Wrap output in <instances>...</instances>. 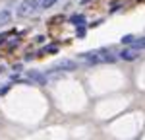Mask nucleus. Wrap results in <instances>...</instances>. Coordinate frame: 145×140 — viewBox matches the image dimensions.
Masks as SVG:
<instances>
[{
	"label": "nucleus",
	"mask_w": 145,
	"mask_h": 140,
	"mask_svg": "<svg viewBox=\"0 0 145 140\" xmlns=\"http://www.w3.org/2000/svg\"><path fill=\"white\" fill-rule=\"evenodd\" d=\"M70 23H74V25H83V23H85V18L79 16V14H76V16L70 18Z\"/></svg>",
	"instance_id": "nucleus-8"
},
{
	"label": "nucleus",
	"mask_w": 145,
	"mask_h": 140,
	"mask_svg": "<svg viewBox=\"0 0 145 140\" xmlns=\"http://www.w3.org/2000/svg\"><path fill=\"white\" fill-rule=\"evenodd\" d=\"M27 78H29V82H35L39 86H46V82H48L45 74H41L37 70H27Z\"/></svg>",
	"instance_id": "nucleus-3"
},
{
	"label": "nucleus",
	"mask_w": 145,
	"mask_h": 140,
	"mask_svg": "<svg viewBox=\"0 0 145 140\" xmlns=\"http://www.w3.org/2000/svg\"><path fill=\"white\" fill-rule=\"evenodd\" d=\"M58 0H39V6H37V12H43V10H46V8H50L52 4H56ZM35 12V14H37Z\"/></svg>",
	"instance_id": "nucleus-7"
},
{
	"label": "nucleus",
	"mask_w": 145,
	"mask_h": 140,
	"mask_svg": "<svg viewBox=\"0 0 145 140\" xmlns=\"http://www.w3.org/2000/svg\"><path fill=\"white\" fill-rule=\"evenodd\" d=\"M83 35H85V27L79 25V27H78V37H83Z\"/></svg>",
	"instance_id": "nucleus-12"
},
{
	"label": "nucleus",
	"mask_w": 145,
	"mask_h": 140,
	"mask_svg": "<svg viewBox=\"0 0 145 140\" xmlns=\"http://www.w3.org/2000/svg\"><path fill=\"white\" fill-rule=\"evenodd\" d=\"M137 57H139V51H135V49H124L120 53V58L124 60H135Z\"/></svg>",
	"instance_id": "nucleus-5"
},
{
	"label": "nucleus",
	"mask_w": 145,
	"mask_h": 140,
	"mask_svg": "<svg viewBox=\"0 0 145 140\" xmlns=\"http://www.w3.org/2000/svg\"><path fill=\"white\" fill-rule=\"evenodd\" d=\"M6 37H8V33H0V45L6 41Z\"/></svg>",
	"instance_id": "nucleus-14"
},
{
	"label": "nucleus",
	"mask_w": 145,
	"mask_h": 140,
	"mask_svg": "<svg viewBox=\"0 0 145 140\" xmlns=\"http://www.w3.org/2000/svg\"><path fill=\"white\" fill-rule=\"evenodd\" d=\"M134 39H135V37H132V35H126V37L122 39V43H124V45H132V43H134Z\"/></svg>",
	"instance_id": "nucleus-11"
},
{
	"label": "nucleus",
	"mask_w": 145,
	"mask_h": 140,
	"mask_svg": "<svg viewBox=\"0 0 145 140\" xmlns=\"http://www.w3.org/2000/svg\"><path fill=\"white\" fill-rule=\"evenodd\" d=\"M78 68V62L76 60H72V58H64V60H58L52 70H76Z\"/></svg>",
	"instance_id": "nucleus-2"
},
{
	"label": "nucleus",
	"mask_w": 145,
	"mask_h": 140,
	"mask_svg": "<svg viewBox=\"0 0 145 140\" xmlns=\"http://www.w3.org/2000/svg\"><path fill=\"white\" fill-rule=\"evenodd\" d=\"M8 88H10V86H4V88H0V95H4V93L8 92Z\"/></svg>",
	"instance_id": "nucleus-15"
},
{
	"label": "nucleus",
	"mask_w": 145,
	"mask_h": 140,
	"mask_svg": "<svg viewBox=\"0 0 145 140\" xmlns=\"http://www.w3.org/2000/svg\"><path fill=\"white\" fill-rule=\"evenodd\" d=\"M37 6H39V0H23L18 6V16L20 18H25V16H33L37 12Z\"/></svg>",
	"instance_id": "nucleus-1"
},
{
	"label": "nucleus",
	"mask_w": 145,
	"mask_h": 140,
	"mask_svg": "<svg viewBox=\"0 0 145 140\" xmlns=\"http://www.w3.org/2000/svg\"><path fill=\"white\" fill-rule=\"evenodd\" d=\"M132 49H135V51H141V49H145V37H143V39H134Z\"/></svg>",
	"instance_id": "nucleus-9"
},
{
	"label": "nucleus",
	"mask_w": 145,
	"mask_h": 140,
	"mask_svg": "<svg viewBox=\"0 0 145 140\" xmlns=\"http://www.w3.org/2000/svg\"><path fill=\"white\" fill-rule=\"evenodd\" d=\"M81 60H85L87 64H99V51H91V53H83Z\"/></svg>",
	"instance_id": "nucleus-4"
},
{
	"label": "nucleus",
	"mask_w": 145,
	"mask_h": 140,
	"mask_svg": "<svg viewBox=\"0 0 145 140\" xmlns=\"http://www.w3.org/2000/svg\"><path fill=\"white\" fill-rule=\"evenodd\" d=\"M43 51L45 53H58V45H46Z\"/></svg>",
	"instance_id": "nucleus-10"
},
{
	"label": "nucleus",
	"mask_w": 145,
	"mask_h": 140,
	"mask_svg": "<svg viewBox=\"0 0 145 140\" xmlns=\"http://www.w3.org/2000/svg\"><path fill=\"white\" fill-rule=\"evenodd\" d=\"M22 64H14V66H12V70H14V72H22Z\"/></svg>",
	"instance_id": "nucleus-13"
},
{
	"label": "nucleus",
	"mask_w": 145,
	"mask_h": 140,
	"mask_svg": "<svg viewBox=\"0 0 145 140\" xmlns=\"http://www.w3.org/2000/svg\"><path fill=\"white\" fill-rule=\"evenodd\" d=\"M10 20H12V12H10V8H2V10H0V25L8 23Z\"/></svg>",
	"instance_id": "nucleus-6"
}]
</instances>
